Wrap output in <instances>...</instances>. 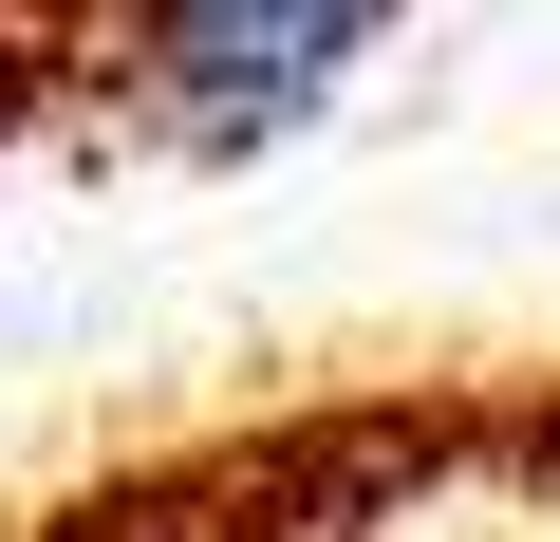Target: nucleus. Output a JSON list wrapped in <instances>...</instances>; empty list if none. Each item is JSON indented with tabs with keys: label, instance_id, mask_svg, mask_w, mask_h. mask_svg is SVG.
<instances>
[{
	"label": "nucleus",
	"instance_id": "f257e3e1",
	"mask_svg": "<svg viewBox=\"0 0 560 542\" xmlns=\"http://www.w3.org/2000/svg\"><path fill=\"white\" fill-rule=\"evenodd\" d=\"M355 57H374L355 0H187V20L131 38V94H150V131H187V150H261V131H300Z\"/></svg>",
	"mask_w": 560,
	"mask_h": 542
}]
</instances>
